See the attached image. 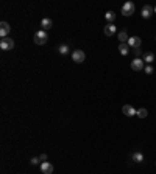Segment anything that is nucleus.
<instances>
[{
    "mask_svg": "<svg viewBox=\"0 0 156 174\" xmlns=\"http://www.w3.org/2000/svg\"><path fill=\"white\" fill-rule=\"evenodd\" d=\"M9 31H11L9 23L3 20V22L0 23V38H2V39H3V38H8V36H9Z\"/></svg>",
    "mask_w": 156,
    "mask_h": 174,
    "instance_id": "obj_6",
    "label": "nucleus"
},
{
    "mask_svg": "<svg viewBox=\"0 0 156 174\" xmlns=\"http://www.w3.org/2000/svg\"><path fill=\"white\" fill-rule=\"evenodd\" d=\"M33 41H35L36 45H44V44H47V41H48V34H47V31H44V30L36 31Z\"/></svg>",
    "mask_w": 156,
    "mask_h": 174,
    "instance_id": "obj_1",
    "label": "nucleus"
},
{
    "mask_svg": "<svg viewBox=\"0 0 156 174\" xmlns=\"http://www.w3.org/2000/svg\"><path fill=\"white\" fill-rule=\"evenodd\" d=\"M144 72H145L147 75H152V73L155 72V69H153L152 65H145V69H144Z\"/></svg>",
    "mask_w": 156,
    "mask_h": 174,
    "instance_id": "obj_20",
    "label": "nucleus"
},
{
    "mask_svg": "<svg viewBox=\"0 0 156 174\" xmlns=\"http://www.w3.org/2000/svg\"><path fill=\"white\" fill-rule=\"evenodd\" d=\"M139 118H145L147 115H148V112H147V109L145 107H141V109H137V114H136Z\"/></svg>",
    "mask_w": 156,
    "mask_h": 174,
    "instance_id": "obj_19",
    "label": "nucleus"
},
{
    "mask_svg": "<svg viewBox=\"0 0 156 174\" xmlns=\"http://www.w3.org/2000/svg\"><path fill=\"white\" fill-rule=\"evenodd\" d=\"M72 59H74V62L81 64V62H84L86 54H84V51H83V50H74V51H72Z\"/></svg>",
    "mask_w": 156,
    "mask_h": 174,
    "instance_id": "obj_4",
    "label": "nucleus"
},
{
    "mask_svg": "<svg viewBox=\"0 0 156 174\" xmlns=\"http://www.w3.org/2000/svg\"><path fill=\"white\" fill-rule=\"evenodd\" d=\"M155 13H156V6H155Z\"/></svg>",
    "mask_w": 156,
    "mask_h": 174,
    "instance_id": "obj_24",
    "label": "nucleus"
},
{
    "mask_svg": "<svg viewBox=\"0 0 156 174\" xmlns=\"http://www.w3.org/2000/svg\"><path fill=\"white\" fill-rule=\"evenodd\" d=\"M131 159H133L136 163H142V162H144V154H142V152H139V151H136V152L131 156Z\"/></svg>",
    "mask_w": 156,
    "mask_h": 174,
    "instance_id": "obj_15",
    "label": "nucleus"
},
{
    "mask_svg": "<svg viewBox=\"0 0 156 174\" xmlns=\"http://www.w3.org/2000/svg\"><path fill=\"white\" fill-rule=\"evenodd\" d=\"M117 39L120 41V44H128V39H130V38H128L126 31H125V30H122V31L117 34Z\"/></svg>",
    "mask_w": 156,
    "mask_h": 174,
    "instance_id": "obj_14",
    "label": "nucleus"
},
{
    "mask_svg": "<svg viewBox=\"0 0 156 174\" xmlns=\"http://www.w3.org/2000/svg\"><path fill=\"white\" fill-rule=\"evenodd\" d=\"M153 13H155V8L150 6V5H145V6L142 8V17H144V19H150Z\"/></svg>",
    "mask_w": 156,
    "mask_h": 174,
    "instance_id": "obj_7",
    "label": "nucleus"
},
{
    "mask_svg": "<svg viewBox=\"0 0 156 174\" xmlns=\"http://www.w3.org/2000/svg\"><path fill=\"white\" fill-rule=\"evenodd\" d=\"M39 160H41V159H38V157H33L30 162H31V165H36V163H39Z\"/></svg>",
    "mask_w": 156,
    "mask_h": 174,
    "instance_id": "obj_21",
    "label": "nucleus"
},
{
    "mask_svg": "<svg viewBox=\"0 0 156 174\" xmlns=\"http://www.w3.org/2000/svg\"><path fill=\"white\" fill-rule=\"evenodd\" d=\"M119 51H120L122 56H126L128 51H130V45H128V44H120V45H119Z\"/></svg>",
    "mask_w": 156,
    "mask_h": 174,
    "instance_id": "obj_16",
    "label": "nucleus"
},
{
    "mask_svg": "<svg viewBox=\"0 0 156 174\" xmlns=\"http://www.w3.org/2000/svg\"><path fill=\"white\" fill-rule=\"evenodd\" d=\"M14 48V41L11 38H3L0 39V50L3 51H8V50H13Z\"/></svg>",
    "mask_w": 156,
    "mask_h": 174,
    "instance_id": "obj_2",
    "label": "nucleus"
},
{
    "mask_svg": "<svg viewBox=\"0 0 156 174\" xmlns=\"http://www.w3.org/2000/svg\"><path fill=\"white\" fill-rule=\"evenodd\" d=\"M153 61H155V53H152V51H147V53L144 54V62H147V65H150Z\"/></svg>",
    "mask_w": 156,
    "mask_h": 174,
    "instance_id": "obj_13",
    "label": "nucleus"
},
{
    "mask_svg": "<svg viewBox=\"0 0 156 174\" xmlns=\"http://www.w3.org/2000/svg\"><path fill=\"white\" fill-rule=\"evenodd\" d=\"M41 171H42V174H52L53 173V165L50 162H42L41 163Z\"/></svg>",
    "mask_w": 156,
    "mask_h": 174,
    "instance_id": "obj_9",
    "label": "nucleus"
},
{
    "mask_svg": "<svg viewBox=\"0 0 156 174\" xmlns=\"http://www.w3.org/2000/svg\"><path fill=\"white\" fill-rule=\"evenodd\" d=\"M105 34L108 36V38H111V36H114L116 34V25H113V23H108L106 27H105Z\"/></svg>",
    "mask_w": 156,
    "mask_h": 174,
    "instance_id": "obj_11",
    "label": "nucleus"
},
{
    "mask_svg": "<svg viewBox=\"0 0 156 174\" xmlns=\"http://www.w3.org/2000/svg\"><path fill=\"white\" fill-rule=\"evenodd\" d=\"M122 112H123L126 117H133V115H136V114H137V110H136L133 106H130V104H125V106L122 107Z\"/></svg>",
    "mask_w": 156,
    "mask_h": 174,
    "instance_id": "obj_8",
    "label": "nucleus"
},
{
    "mask_svg": "<svg viewBox=\"0 0 156 174\" xmlns=\"http://www.w3.org/2000/svg\"><path fill=\"white\" fill-rule=\"evenodd\" d=\"M134 9H136V6H134L133 2H125L123 6H122V14H123L125 17H128V16H131V14L134 13Z\"/></svg>",
    "mask_w": 156,
    "mask_h": 174,
    "instance_id": "obj_3",
    "label": "nucleus"
},
{
    "mask_svg": "<svg viewBox=\"0 0 156 174\" xmlns=\"http://www.w3.org/2000/svg\"><path fill=\"white\" fill-rule=\"evenodd\" d=\"M39 159H41L42 162H47V159H48V157H47V154H41V157H39Z\"/></svg>",
    "mask_w": 156,
    "mask_h": 174,
    "instance_id": "obj_23",
    "label": "nucleus"
},
{
    "mask_svg": "<svg viewBox=\"0 0 156 174\" xmlns=\"http://www.w3.org/2000/svg\"><path fill=\"white\" fill-rule=\"evenodd\" d=\"M131 69H133L134 72H141V70H144V69H145V65H144V59H141V58H134V59L131 61Z\"/></svg>",
    "mask_w": 156,
    "mask_h": 174,
    "instance_id": "obj_5",
    "label": "nucleus"
},
{
    "mask_svg": "<svg viewBox=\"0 0 156 174\" xmlns=\"http://www.w3.org/2000/svg\"><path fill=\"white\" fill-rule=\"evenodd\" d=\"M69 50H70V48H69V45H67V44H63V45H59V47H58V51H59L61 54H67V53H69Z\"/></svg>",
    "mask_w": 156,
    "mask_h": 174,
    "instance_id": "obj_18",
    "label": "nucleus"
},
{
    "mask_svg": "<svg viewBox=\"0 0 156 174\" xmlns=\"http://www.w3.org/2000/svg\"><path fill=\"white\" fill-rule=\"evenodd\" d=\"M134 54H136V58H139V56L142 54V51H141L139 48H136V50H134Z\"/></svg>",
    "mask_w": 156,
    "mask_h": 174,
    "instance_id": "obj_22",
    "label": "nucleus"
},
{
    "mask_svg": "<svg viewBox=\"0 0 156 174\" xmlns=\"http://www.w3.org/2000/svg\"><path fill=\"white\" fill-rule=\"evenodd\" d=\"M52 25H53V22H52V19H42L41 20V28L44 30V31H47V30H50L52 28Z\"/></svg>",
    "mask_w": 156,
    "mask_h": 174,
    "instance_id": "obj_12",
    "label": "nucleus"
},
{
    "mask_svg": "<svg viewBox=\"0 0 156 174\" xmlns=\"http://www.w3.org/2000/svg\"><path fill=\"white\" fill-rule=\"evenodd\" d=\"M141 44H142V41H141V38H137V36H131V38L128 39V45H130V47H133L134 50H136V48H139V47H141Z\"/></svg>",
    "mask_w": 156,
    "mask_h": 174,
    "instance_id": "obj_10",
    "label": "nucleus"
},
{
    "mask_svg": "<svg viewBox=\"0 0 156 174\" xmlns=\"http://www.w3.org/2000/svg\"><path fill=\"white\" fill-rule=\"evenodd\" d=\"M105 19L108 20V23H113V22L116 20V13H114V11H108V13L105 14Z\"/></svg>",
    "mask_w": 156,
    "mask_h": 174,
    "instance_id": "obj_17",
    "label": "nucleus"
}]
</instances>
